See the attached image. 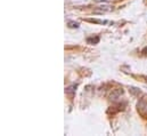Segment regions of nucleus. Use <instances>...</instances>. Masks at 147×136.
I'll return each instance as SVG.
<instances>
[{"mask_svg":"<svg viewBox=\"0 0 147 136\" xmlns=\"http://www.w3.org/2000/svg\"><path fill=\"white\" fill-rule=\"evenodd\" d=\"M69 28H79V23L76 22H69Z\"/></svg>","mask_w":147,"mask_h":136,"instance_id":"nucleus-7","label":"nucleus"},{"mask_svg":"<svg viewBox=\"0 0 147 136\" xmlns=\"http://www.w3.org/2000/svg\"><path fill=\"white\" fill-rule=\"evenodd\" d=\"M146 80H147V77H146Z\"/></svg>","mask_w":147,"mask_h":136,"instance_id":"nucleus-8","label":"nucleus"},{"mask_svg":"<svg viewBox=\"0 0 147 136\" xmlns=\"http://www.w3.org/2000/svg\"><path fill=\"white\" fill-rule=\"evenodd\" d=\"M123 93H124V90L122 88H116V89L112 90V93L110 95V100L111 101H116L117 99H120L123 95Z\"/></svg>","mask_w":147,"mask_h":136,"instance_id":"nucleus-2","label":"nucleus"},{"mask_svg":"<svg viewBox=\"0 0 147 136\" xmlns=\"http://www.w3.org/2000/svg\"><path fill=\"white\" fill-rule=\"evenodd\" d=\"M99 40H100V38H99L98 35L87 38V42H88V44H90V45H96V44H98V42H99Z\"/></svg>","mask_w":147,"mask_h":136,"instance_id":"nucleus-4","label":"nucleus"},{"mask_svg":"<svg viewBox=\"0 0 147 136\" xmlns=\"http://www.w3.org/2000/svg\"><path fill=\"white\" fill-rule=\"evenodd\" d=\"M75 90H76V85H71L65 89L66 95H69L71 99H73V96L75 95Z\"/></svg>","mask_w":147,"mask_h":136,"instance_id":"nucleus-3","label":"nucleus"},{"mask_svg":"<svg viewBox=\"0 0 147 136\" xmlns=\"http://www.w3.org/2000/svg\"><path fill=\"white\" fill-rule=\"evenodd\" d=\"M130 93L134 95V96H139L140 94H142V92L138 89V88H135V87H130Z\"/></svg>","mask_w":147,"mask_h":136,"instance_id":"nucleus-5","label":"nucleus"},{"mask_svg":"<svg viewBox=\"0 0 147 136\" xmlns=\"http://www.w3.org/2000/svg\"><path fill=\"white\" fill-rule=\"evenodd\" d=\"M88 22L97 23V24H107V21H99V20H88Z\"/></svg>","mask_w":147,"mask_h":136,"instance_id":"nucleus-6","label":"nucleus"},{"mask_svg":"<svg viewBox=\"0 0 147 136\" xmlns=\"http://www.w3.org/2000/svg\"><path fill=\"white\" fill-rule=\"evenodd\" d=\"M137 110L138 112L144 117L147 118V95H144L137 103Z\"/></svg>","mask_w":147,"mask_h":136,"instance_id":"nucleus-1","label":"nucleus"}]
</instances>
